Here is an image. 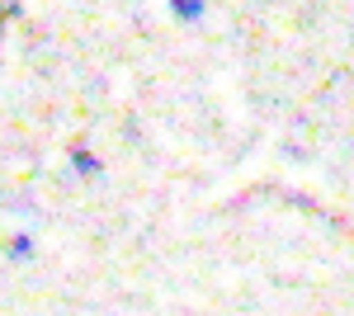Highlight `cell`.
<instances>
[{
  "label": "cell",
  "mask_w": 354,
  "mask_h": 316,
  "mask_svg": "<svg viewBox=\"0 0 354 316\" xmlns=\"http://www.w3.org/2000/svg\"><path fill=\"white\" fill-rule=\"evenodd\" d=\"M170 5H175L180 19H198V10H203V0H170Z\"/></svg>",
  "instance_id": "obj_1"
},
{
  "label": "cell",
  "mask_w": 354,
  "mask_h": 316,
  "mask_svg": "<svg viewBox=\"0 0 354 316\" xmlns=\"http://www.w3.org/2000/svg\"><path fill=\"white\" fill-rule=\"evenodd\" d=\"M76 170H81V175H95V170H100V160L90 156V151H76Z\"/></svg>",
  "instance_id": "obj_2"
},
{
  "label": "cell",
  "mask_w": 354,
  "mask_h": 316,
  "mask_svg": "<svg viewBox=\"0 0 354 316\" xmlns=\"http://www.w3.org/2000/svg\"><path fill=\"white\" fill-rule=\"evenodd\" d=\"M0 33H5V15H0Z\"/></svg>",
  "instance_id": "obj_3"
}]
</instances>
